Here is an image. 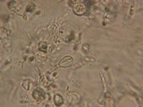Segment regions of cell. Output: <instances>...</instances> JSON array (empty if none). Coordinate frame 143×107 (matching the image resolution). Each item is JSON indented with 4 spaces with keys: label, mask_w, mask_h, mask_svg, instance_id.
Returning a JSON list of instances; mask_svg holds the SVG:
<instances>
[{
    "label": "cell",
    "mask_w": 143,
    "mask_h": 107,
    "mask_svg": "<svg viewBox=\"0 0 143 107\" xmlns=\"http://www.w3.org/2000/svg\"><path fill=\"white\" fill-rule=\"evenodd\" d=\"M87 11V7L85 6L84 4H81L80 2H77V4L74 5V12L75 14L81 16V15H84L85 13Z\"/></svg>",
    "instance_id": "6da1fadb"
},
{
    "label": "cell",
    "mask_w": 143,
    "mask_h": 107,
    "mask_svg": "<svg viewBox=\"0 0 143 107\" xmlns=\"http://www.w3.org/2000/svg\"><path fill=\"white\" fill-rule=\"evenodd\" d=\"M32 96H33V98L36 100V101L40 102V101H42V100H44V98H45L44 90H43L42 88H36L32 92Z\"/></svg>",
    "instance_id": "7a4b0ae2"
},
{
    "label": "cell",
    "mask_w": 143,
    "mask_h": 107,
    "mask_svg": "<svg viewBox=\"0 0 143 107\" xmlns=\"http://www.w3.org/2000/svg\"><path fill=\"white\" fill-rule=\"evenodd\" d=\"M74 63V59L71 56H64L58 63L59 67H63V68H67V67L72 66V64Z\"/></svg>",
    "instance_id": "3957f363"
},
{
    "label": "cell",
    "mask_w": 143,
    "mask_h": 107,
    "mask_svg": "<svg viewBox=\"0 0 143 107\" xmlns=\"http://www.w3.org/2000/svg\"><path fill=\"white\" fill-rule=\"evenodd\" d=\"M54 103H55V104L56 106H60L64 103V98L60 95H55L54 96Z\"/></svg>",
    "instance_id": "277c9868"
},
{
    "label": "cell",
    "mask_w": 143,
    "mask_h": 107,
    "mask_svg": "<svg viewBox=\"0 0 143 107\" xmlns=\"http://www.w3.org/2000/svg\"><path fill=\"white\" fill-rule=\"evenodd\" d=\"M39 48L40 52H43L44 54H47V53H48V46L46 42H40L39 45Z\"/></svg>",
    "instance_id": "5b68a950"
},
{
    "label": "cell",
    "mask_w": 143,
    "mask_h": 107,
    "mask_svg": "<svg viewBox=\"0 0 143 107\" xmlns=\"http://www.w3.org/2000/svg\"><path fill=\"white\" fill-rule=\"evenodd\" d=\"M35 8H36V5L34 4V3H30L29 5L26 8V12L27 13H31V12H33L35 10Z\"/></svg>",
    "instance_id": "8992f818"
},
{
    "label": "cell",
    "mask_w": 143,
    "mask_h": 107,
    "mask_svg": "<svg viewBox=\"0 0 143 107\" xmlns=\"http://www.w3.org/2000/svg\"><path fill=\"white\" fill-rule=\"evenodd\" d=\"M7 6L9 9L15 10V8L17 6V2H16V1H10V2H8Z\"/></svg>",
    "instance_id": "52a82bcc"
},
{
    "label": "cell",
    "mask_w": 143,
    "mask_h": 107,
    "mask_svg": "<svg viewBox=\"0 0 143 107\" xmlns=\"http://www.w3.org/2000/svg\"><path fill=\"white\" fill-rule=\"evenodd\" d=\"M22 86L25 90H29V88H30V80L29 79L23 80V82L22 83Z\"/></svg>",
    "instance_id": "ba28073f"
},
{
    "label": "cell",
    "mask_w": 143,
    "mask_h": 107,
    "mask_svg": "<svg viewBox=\"0 0 143 107\" xmlns=\"http://www.w3.org/2000/svg\"><path fill=\"white\" fill-rule=\"evenodd\" d=\"M84 61L85 62H88V63H95L96 59L93 58V57H89V56H86L84 57Z\"/></svg>",
    "instance_id": "9c48e42d"
},
{
    "label": "cell",
    "mask_w": 143,
    "mask_h": 107,
    "mask_svg": "<svg viewBox=\"0 0 143 107\" xmlns=\"http://www.w3.org/2000/svg\"><path fill=\"white\" fill-rule=\"evenodd\" d=\"M89 49H90V47H89L88 44H84V45H83V47H82V50H83V52H86V53H88V52L89 51Z\"/></svg>",
    "instance_id": "30bf717a"
},
{
    "label": "cell",
    "mask_w": 143,
    "mask_h": 107,
    "mask_svg": "<svg viewBox=\"0 0 143 107\" xmlns=\"http://www.w3.org/2000/svg\"><path fill=\"white\" fill-rule=\"evenodd\" d=\"M8 20H9V16H8V15H4V16H3V21H4L5 22H6Z\"/></svg>",
    "instance_id": "8fae6325"
},
{
    "label": "cell",
    "mask_w": 143,
    "mask_h": 107,
    "mask_svg": "<svg viewBox=\"0 0 143 107\" xmlns=\"http://www.w3.org/2000/svg\"><path fill=\"white\" fill-rule=\"evenodd\" d=\"M71 38H74V33H73V35L71 34V35H70L69 37H67V40H66V41H67V42H69V41H71V40H72Z\"/></svg>",
    "instance_id": "7c38bea8"
}]
</instances>
